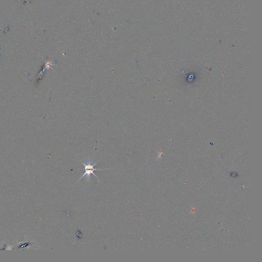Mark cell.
Wrapping results in <instances>:
<instances>
[{"label": "cell", "mask_w": 262, "mask_h": 262, "mask_svg": "<svg viewBox=\"0 0 262 262\" xmlns=\"http://www.w3.org/2000/svg\"><path fill=\"white\" fill-rule=\"evenodd\" d=\"M80 161L82 162V163L83 165H84V166H85V174L82 175V176L80 177V179H79V180H80V179H81L82 178H83L84 177H85L86 176V179H87L88 181L89 180H90V176H91V174H93V175L95 176V177H96L98 179V177H97V176L94 173V170H108V169H94V166H95V165L98 163L99 160H98L97 162H95V163L94 164L92 163V161H87V162H82V161L81 160ZM79 180H78V181H79Z\"/></svg>", "instance_id": "cell-1"}]
</instances>
